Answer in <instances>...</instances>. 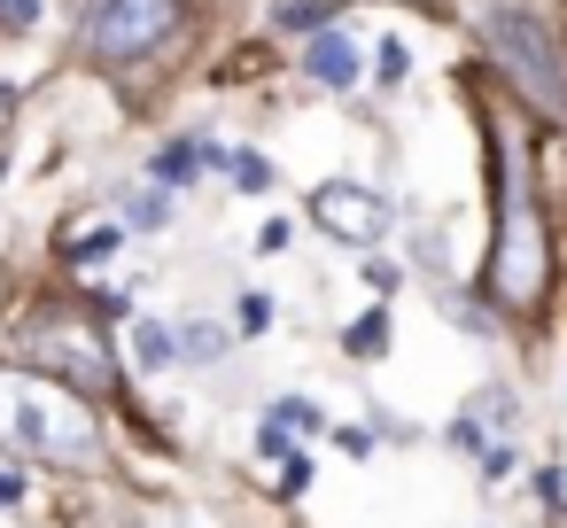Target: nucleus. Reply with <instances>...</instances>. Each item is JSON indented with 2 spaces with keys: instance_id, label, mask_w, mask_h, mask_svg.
<instances>
[{
  "instance_id": "nucleus-11",
  "label": "nucleus",
  "mask_w": 567,
  "mask_h": 528,
  "mask_svg": "<svg viewBox=\"0 0 567 528\" xmlns=\"http://www.w3.org/2000/svg\"><path fill=\"white\" fill-rule=\"evenodd\" d=\"M133 358H141V365H172V358H179L172 327H164V319H141V327H133Z\"/></svg>"
},
{
  "instance_id": "nucleus-8",
  "label": "nucleus",
  "mask_w": 567,
  "mask_h": 528,
  "mask_svg": "<svg viewBox=\"0 0 567 528\" xmlns=\"http://www.w3.org/2000/svg\"><path fill=\"white\" fill-rule=\"evenodd\" d=\"M203 164H226V156L203 148V141H172V148H156V179H164V187H195Z\"/></svg>"
},
{
  "instance_id": "nucleus-10",
  "label": "nucleus",
  "mask_w": 567,
  "mask_h": 528,
  "mask_svg": "<svg viewBox=\"0 0 567 528\" xmlns=\"http://www.w3.org/2000/svg\"><path fill=\"white\" fill-rule=\"evenodd\" d=\"M63 257H71V265H102V257H117V226H79V234H63Z\"/></svg>"
},
{
  "instance_id": "nucleus-15",
  "label": "nucleus",
  "mask_w": 567,
  "mask_h": 528,
  "mask_svg": "<svg viewBox=\"0 0 567 528\" xmlns=\"http://www.w3.org/2000/svg\"><path fill=\"white\" fill-rule=\"evenodd\" d=\"M272 427H288V435H296V427H303V435H319L327 420H319V404H311V396H280V404H272Z\"/></svg>"
},
{
  "instance_id": "nucleus-9",
  "label": "nucleus",
  "mask_w": 567,
  "mask_h": 528,
  "mask_svg": "<svg viewBox=\"0 0 567 528\" xmlns=\"http://www.w3.org/2000/svg\"><path fill=\"white\" fill-rule=\"evenodd\" d=\"M334 24V0H280L272 9V32H327Z\"/></svg>"
},
{
  "instance_id": "nucleus-12",
  "label": "nucleus",
  "mask_w": 567,
  "mask_h": 528,
  "mask_svg": "<svg viewBox=\"0 0 567 528\" xmlns=\"http://www.w3.org/2000/svg\"><path fill=\"white\" fill-rule=\"evenodd\" d=\"M226 179H234L241 195H265V187H272V164H265L257 148H234V156H226Z\"/></svg>"
},
{
  "instance_id": "nucleus-13",
  "label": "nucleus",
  "mask_w": 567,
  "mask_h": 528,
  "mask_svg": "<svg viewBox=\"0 0 567 528\" xmlns=\"http://www.w3.org/2000/svg\"><path fill=\"white\" fill-rule=\"evenodd\" d=\"M342 350H350V358H381V350H389V311H365V319L342 334Z\"/></svg>"
},
{
  "instance_id": "nucleus-19",
  "label": "nucleus",
  "mask_w": 567,
  "mask_h": 528,
  "mask_svg": "<svg viewBox=\"0 0 567 528\" xmlns=\"http://www.w3.org/2000/svg\"><path fill=\"white\" fill-rule=\"evenodd\" d=\"M536 489H544V505H567V466H544V482H536Z\"/></svg>"
},
{
  "instance_id": "nucleus-21",
  "label": "nucleus",
  "mask_w": 567,
  "mask_h": 528,
  "mask_svg": "<svg viewBox=\"0 0 567 528\" xmlns=\"http://www.w3.org/2000/svg\"><path fill=\"white\" fill-rule=\"evenodd\" d=\"M17 497H24V482H17V474H9V466H0V513H9V505H17Z\"/></svg>"
},
{
  "instance_id": "nucleus-5",
  "label": "nucleus",
  "mask_w": 567,
  "mask_h": 528,
  "mask_svg": "<svg viewBox=\"0 0 567 528\" xmlns=\"http://www.w3.org/2000/svg\"><path fill=\"white\" fill-rule=\"evenodd\" d=\"M311 218L334 234V241H350V249H373L381 234H389V195H373V187H350V179H327L319 195H311Z\"/></svg>"
},
{
  "instance_id": "nucleus-20",
  "label": "nucleus",
  "mask_w": 567,
  "mask_h": 528,
  "mask_svg": "<svg viewBox=\"0 0 567 528\" xmlns=\"http://www.w3.org/2000/svg\"><path fill=\"white\" fill-rule=\"evenodd\" d=\"M0 24H32V0H0Z\"/></svg>"
},
{
  "instance_id": "nucleus-16",
  "label": "nucleus",
  "mask_w": 567,
  "mask_h": 528,
  "mask_svg": "<svg viewBox=\"0 0 567 528\" xmlns=\"http://www.w3.org/2000/svg\"><path fill=\"white\" fill-rule=\"evenodd\" d=\"M373 63H381V71H373L381 86H404V79H412V55H404V40H381V48H373Z\"/></svg>"
},
{
  "instance_id": "nucleus-2",
  "label": "nucleus",
  "mask_w": 567,
  "mask_h": 528,
  "mask_svg": "<svg viewBox=\"0 0 567 528\" xmlns=\"http://www.w3.org/2000/svg\"><path fill=\"white\" fill-rule=\"evenodd\" d=\"M497 156V234H489V288L513 319H528L544 303V280H551V226L528 195V172L513 156V141H489Z\"/></svg>"
},
{
  "instance_id": "nucleus-17",
  "label": "nucleus",
  "mask_w": 567,
  "mask_h": 528,
  "mask_svg": "<svg viewBox=\"0 0 567 528\" xmlns=\"http://www.w3.org/2000/svg\"><path fill=\"white\" fill-rule=\"evenodd\" d=\"M234 327H241V334H265V327H272V296H241Z\"/></svg>"
},
{
  "instance_id": "nucleus-18",
  "label": "nucleus",
  "mask_w": 567,
  "mask_h": 528,
  "mask_svg": "<svg viewBox=\"0 0 567 528\" xmlns=\"http://www.w3.org/2000/svg\"><path fill=\"white\" fill-rule=\"evenodd\" d=\"M164 218H172V203H164L156 187H148V195H133V226H164Z\"/></svg>"
},
{
  "instance_id": "nucleus-7",
  "label": "nucleus",
  "mask_w": 567,
  "mask_h": 528,
  "mask_svg": "<svg viewBox=\"0 0 567 528\" xmlns=\"http://www.w3.org/2000/svg\"><path fill=\"white\" fill-rule=\"evenodd\" d=\"M303 71H311L319 86H334V94H342V86L358 79V48H350L342 32H319V40L303 48Z\"/></svg>"
},
{
  "instance_id": "nucleus-14",
  "label": "nucleus",
  "mask_w": 567,
  "mask_h": 528,
  "mask_svg": "<svg viewBox=\"0 0 567 528\" xmlns=\"http://www.w3.org/2000/svg\"><path fill=\"white\" fill-rule=\"evenodd\" d=\"M172 342H179V358H218V350H226V334H218L210 319H187Z\"/></svg>"
},
{
  "instance_id": "nucleus-3",
  "label": "nucleus",
  "mask_w": 567,
  "mask_h": 528,
  "mask_svg": "<svg viewBox=\"0 0 567 528\" xmlns=\"http://www.w3.org/2000/svg\"><path fill=\"white\" fill-rule=\"evenodd\" d=\"M0 443H24L32 458H55V466L102 458V427H94L86 396L63 381H40V373H0Z\"/></svg>"
},
{
  "instance_id": "nucleus-6",
  "label": "nucleus",
  "mask_w": 567,
  "mask_h": 528,
  "mask_svg": "<svg viewBox=\"0 0 567 528\" xmlns=\"http://www.w3.org/2000/svg\"><path fill=\"white\" fill-rule=\"evenodd\" d=\"M24 342H32L40 358H55V381H79V389H102V381H110L102 342H86V334H79V319H63V311H55V327H32Z\"/></svg>"
},
{
  "instance_id": "nucleus-4",
  "label": "nucleus",
  "mask_w": 567,
  "mask_h": 528,
  "mask_svg": "<svg viewBox=\"0 0 567 528\" xmlns=\"http://www.w3.org/2000/svg\"><path fill=\"white\" fill-rule=\"evenodd\" d=\"M179 32V0H94L86 9V48L102 63H141Z\"/></svg>"
},
{
  "instance_id": "nucleus-1",
  "label": "nucleus",
  "mask_w": 567,
  "mask_h": 528,
  "mask_svg": "<svg viewBox=\"0 0 567 528\" xmlns=\"http://www.w3.org/2000/svg\"><path fill=\"white\" fill-rule=\"evenodd\" d=\"M474 40L489 48V63L513 79V94L536 117L567 125V55L536 0H474Z\"/></svg>"
}]
</instances>
